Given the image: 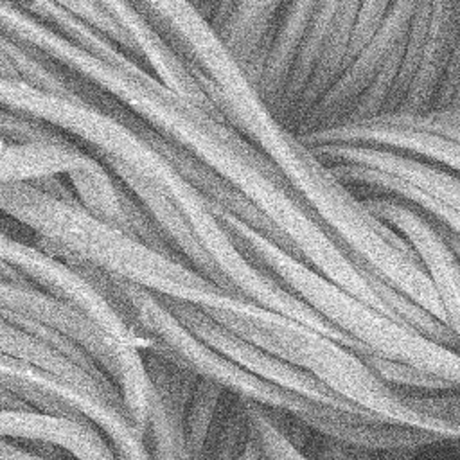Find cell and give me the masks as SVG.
<instances>
[{
	"instance_id": "obj_20",
	"label": "cell",
	"mask_w": 460,
	"mask_h": 460,
	"mask_svg": "<svg viewBox=\"0 0 460 460\" xmlns=\"http://www.w3.org/2000/svg\"><path fill=\"white\" fill-rule=\"evenodd\" d=\"M250 440L243 399L223 392L199 460H241Z\"/></svg>"
},
{
	"instance_id": "obj_26",
	"label": "cell",
	"mask_w": 460,
	"mask_h": 460,
	"mask_svg": "<svg viewBox=\"0 0 460 460\" xmlns=\"http://www.w3.org/2000/svg\"><path fill=\"white\" fill-rule=\"evenodd\" d=\"M390 2H359L350 29L345 66L377 36ZM345 70V68H343Z\"/></svg>"
},
{
	"instance_id": "obj_34",
	"label": "cell",
	"mask_w": 460,
	"mask_h": 460,
	"mask_svg": "<svg viewBox=\"0 0 460 460\" xmlns=\"http://www.w3.org/2000/svg\"><path fill=\"white\" fill-rule=\"evenodd\" d=\"M447 111H460V86L456 90V93L453 95L451 99V104H449V110ZM442 113V111H440Z\"/></svg>"
},
{
	"instance_id": "obj_31",
	"label": "cell",
	"mask_w": 460,
	"mask_h": 460,
	"mask_svg": "<svg viewBox=\"0 0 460 460\" xmlns=\"http://www.w3.org/2000/svg\"><path fill=\"white\" fill-rule=\"evenodd\" d=\"M417 458V451L415 449H386V451H379L374 453L372 460H415Z\"/></svg>"
},
{
	"instance_id": "obj_1",
	"label": "cell",
	"mask_w": 460,
	"mask_h": 460,
	"mask_svg": "<svg viewBox=\"0 0 460 460\" xmlns=\"http://www.w3.org/2000/svg\"><path fill=\"white\" fill-rule=\"evenodd\" d=\"M131 4L180 54L223 120L271 162L332 239L392 289L444 323L435 289L410 244L374 217L361 199L273 117L192 4Z\"/></svg>"
},
{
	"instance_id": "obj_12",
	"label": "cell",
	"mask_w": 460,
	"mask_h": 460,
	"mask_svg": "<svg viewBox=\"0 0 460 460\" xmlns=\"http://www.w3.org/2000/svg\"><path fill=\"white\" fill-rule=\"evenodd\" d=\"M0 438L61 447L75 460H117L108 440L93 424L34 410H0Z\"/></svg>"
},
{
	"instance_id": "obj_35",
	"label": "cell",
	"mask_w": 460,
	"mask_h": 460,
	"mask_svg": "<svg viewBox=\"0 0 460 460\" xmlns=\"http://www.w3.org/2000/svg\"><path fill=\"white\" fill-rule=\"evenodd\" d=\"M442 115L453 122L460 124V111H442Z\"/></svg>"
},
{
	"instance_id": "obj_24",
	"label": "cell",
	"mask_w": 460,
	"mask_h": 460,
	"mask_svg": "<svg viewBox=\"0 0 460 460\" xmlns=\"http://www.w3.org/2000/svg\"><path fill=\"white\" fill-rule=\"evenodd\" d=\"M250 438L255 444L262 460H309L305 453L296 447L277 428L268 408L243 399Z\"/></svg>"
},
{
	"instance_id": "obj_27",
	"label": "cell",
	"mask_w": 460,
	"mask_h": 460,
	"mask_svg": "<svg viewBox=\"0 0 460 460\" xmlns=\"http://www.w3.org/2000/svg\"><path fill=\"white\" fill-rule=\"evenodd\" d=\"M0 140L9 142V144H36V142L65 144V142H68L58 131H54L40 122L23 119L11 111H5L2 108H0Z\"/></svg>"
},
{
	"instance_id": "obj_25",
	"label": "cell",
	"mask_w": 460,
	"mask_h": 460,
	"mask_svg": "<svg viewBox=\"0 0 460 460\" xmlns=\"http://www.w3.org/2000/svg\"><path fill=\"white\" fill-rule=\"evenodd\" d=\"M68 13H72L75 18H79L88 27L101 32L104 38H108L111 43H117V47L128 54L129 58L137 59L135 45L126 32V29L106 11L102 2H59Z\"/></svg>"
},
{
	"instance_id": "obj_5",
	"label": "cell",
	"mask_w": 460,
	"mask_h": 460,
	"mask_svg": "<svg viewBox=\"0 0 460 460\" xmlns=\"http://www.w3.org/2000/svg\"><path fill=\"white\" fill-rule=\"evenodd\" d=\"M0 108L88 144L95 156L115 162L160 189L174 207L196 189L133 129L79 97H65L0 75Z\"/></svg>"
},
{
	"instance_id": "obj_15",
	"label": "cell",
	"mask_w": 460,
	"mask_h": 460,
	"mask_svg": "<svg viewBox=\"0 0 460 460\" xmlns=\"http://www.w3.org/2000/svg\"><path fill=\"white\" fill-rule=\"evenodd\" d=\"M0 352L11 358L22 359L29 365H34L84 394H90L122 406L117 388L108 381L106 376L93 374L81 368L79 365L72 363L70 359L52 350L45 343L38 341L36 338L11 325L4 318H0Z\"/></svg>"
},
{
	"instance_id": "obj_21",
	"label": "cell",
	"mask_w": 460,
	"mask_h": 460,
	"mask_svg": "<svg viewBox=\"0 0 460 460\" xmlns=\"http://www.w3.org/2000/svg\"><path fill=\"white\" fill-rule=\"evenodd\" d=\"M429 16H431V4L417 2L415 11H413L411 20H410V27H408L404 43H402L397 79H395L394 90L390 93V99L386 102V108H385L383 115L395 113L401 108L404 97L408 95L411 81H413V77L417 74V68L420 65L424 41H426V34H428V27H429Z\"/></svg>"
},
{
	"instance_id": "obj_6",
	"label": "cell",
	"mask_w": 460,
	"mask_h": 460,
	"mask_svg": "<svg viewBox=\"0 0 460 460\" xmlns=\"http://www.w3.org/2000/svg\"><path fill=\"white\" fill-rule=\"evenodd\" d=\"M156 296L172 313V316L178 322H181L196 338H199L203 343H207L210 349H214L221 356L234 361L237 367L257 376L259 379L268 381L284 390H289L318 404H325V406L350 411V413H365L359 408L334 395L331 390H327L309 374L291 367L289 363L275 358L264 349L253 345L252 341L234 334L232 331L223 327L219 322H216L201 307L176 300V298H169V296H160V295Z\"/></svg>"
},
{
	"instance_id": "obj_18",
	"label": "cell",
	"mask_w": 460,
	"mask_h": 460,
	"mask_svg": "<svg viewBox=\"0 0 460 460\" xmlns=\"http://www.w3.org/2000/svg\"><path fill=\"white\" fill-rule=\"evenodd\" d=\"M340 2H316L314 13L311 16V22L307 25V31L302 38V43L298 47L293 68H291V75L288 81V86L284 90L282 101L275 111V119L288 129V122L291 119V113L296 106V102L300 101L313 72L314 66L320 59V54L323 50V45L327 41L331 25L336 18V11H338Z\"/></svg>"
},
{
	"instance_id": "obj_2",
	"label": "cell",
	"mask_w": 460,
	"mask_h": 460,
	"mask_svg": "<svg viewBox=\"0 0 460 460\" xmlns=\"http://www.w3.org/2000/svg\"><path fill=\"white\" fill-rule=\"evenodd\" d=\"M0 212L32 228L50 255L79 259L155 295L205 311L241 316L253 314L261 307L221 289L187 264L149 248L90 212L83 203L59 201L27 181L0 183Z\"/></svg>"
},
{
	"instance_id": "obj_16",
	"label": "cell",
	"mask_w": 460,
	"mask_h": 460,
	"mask_svg": "<svg viewBox=\"0 0 460 460\" xmlns=\"http://www.w3.org/2000/svg\"><path fill=\"white\" fill-rule=\"evenodd\" d=\"M95 160L74 144H2L0 183L32 181L45 176L68 174L70 178L88 171Z\"/></svg>"
},
{
	"instance_id": "obj_23",
	"label": "cell",
	"mask_w": 460,
	"mask_h": 460,
	"mask_svg": "<svg viewBox=\"0 0 460 460\" xmlns=\"http://www.w3.org/2000/svg\"><path fill=\"white\" fill-rule=\"evenodd\" d=\"M359 359L372 370V374L388 385L394 390L408 392V394H438V392H453L460 390L455 383L429 374L426 370L415 368L411 365L392 361L376 354H361Z\"/></svg>"
},
{
	"instance_id": "obj_10",
	"label": "cell",
	"mask_w": 460,
	"mask_h": 460,
	"mask_svg": "<svg viewBox=\"0 0 460 460\" xmlns=\"http://www.w3.org/2000/svg\"><path fill=\"white\" fill-rule=\"evenodd\" d=\"M282 2H216L208 27L257 86L266 65Z\"/></svg>"
},
{
	"instance_id": "obj_32",
	"label": "cell",
	"mask_w": 460,
	"mask_h": 460,
	"mask_svg": "<svg viewBox=\"0 0 460 460\" xmlns=\"http://www.w3.org/2000/svg\"><path fill=\"white\" fill-rule=\"evenodd\" d=\"M241 460H262L259 451H257V447H255V444L252 442V438L248 440V444H246V447H244V451L241 455Z\"/></svg>"
},
{
	"instance_id": "obj_3",
	"label": "cell",
	"mask_w": 460,
	"mask_h": 460,
	"mask_svg": "<svg viewBox=\"0 0 460 460\" xmlns=\"http://www.w3.org/2000/svg\"><path fill=\"white\" fill-rule=\"evenodd\" d=\"M214 214L234 246L252 264L271 275L291 296L359 343L368 354L411 365L440 376L460 388V354L456 350L435 343L354 298L237 217L223 212Z\"/></svg>"
},
{
	"instance_id": "obj_29",
	"label": "cell",
	"mask_w": 460,
	"mask_h": 460,
	"mask_svg": "<svg viewBox=\"0 0 460 460\" xmlns=\"http://www.w3.org/2000/svg\"><path fill=\"white\" fill-rule=\"evenodd\" d=\"M302 451L309 460H349L352 447L332 437L311 431Z\"/></svg>"
},
{
	"instance_id": "obj_7",
	"label": "cell",
	"mask_w": 460,
	"mask_h": 460,
	"mask_svg": "<svg viewBox=\"0 0 460 460\" xmlns=\"http://www.w3.org/2000/svg\"><path fill=\"white\" fill-rule=\"evenodd\" d=\"M0 262L11 268L25 284L74 307L108 336L126 347H140L108 300L79 273L49 252L14 241L0 232Z\"/></svg>"
},
{
	"instance_id": "obj_33",
	"label": "cell",
	"mask_w": 460,
	"mask_h": 460,
	"mask_svg": "<svg viewBox=\"0 0 460 460\" xmlns=\"http://www.w3.org/2000/svg\"><path fill=\"white\" fill-rule=\"evenodd\" d=\"M372 456H374V453H370V451H365V449H358V447H352L349 460H372Z\"/></svg>"
},
{
	"instance_id": "obj_36",
	"label": "cell",
	"mask_w": 460,
	"mask_h": 460,
	"mask_svg": "<svg viewBox=\"0 0 460 460\" xmlns=\"http://www.w3.org/2000/svg\"><path fill=\"white\" fill-rule=\"evenodd\" d=\"M38 395H43V394H38ZM34 397H36V395H34ZM34 397H32V399H34ZM32 399H31V401H32ZM29 404H31V402H29Z\"/></svg>"
},
{
	"instance_id": "obj_11",
	"label": "cell",
	"mask_w": 460,
	"mask_h": 460,
	"mask_svg": "<svg viewBox=\"0 0 460 460\" xmlns=\"http://www.w3.org/2000/svg\"><path fill=\"white\" fill-rule=\"evenodd\" d=\"M106 11L126 29L129 34L138 63H146L153 70V77L160 81L172 93L205 108L219 120L223 117L216 111L201 86L190 74L180 54L169 45V41L133 7L131 2L110 0L102 2ZM225 122V120H223Z\"/></svg>"
},
{
	"instance_id": "obj_28",
	"label": "cell",
	"mask_w": 460,
	"mask_h": 460,
	"mask_svg": "<svg viewBox=\"0 0 460 460\" xmlns=\"http://www.w3.org/2000/svg\"><path fill=\"white\" fill-rule=\"evenodd\" d=\"M458 86H460V25H458L456 38H455V43H453L449 65H447L446 75L442 79V84H440V90H438V95L435 99L431 113L447 111L449 104H451V99L456 93Z\"/></svg>"
},
{
	"instance_id": "obj_30",
	"label": "cell",
	"mask_w": 460,
	"mask_h": 460,
	"mask_svg": "<svg viewBox=\"0 0 460 460\" xmlns=\"http://www.w3.org/2000/svg\"><path fill=\"white\" fill-rule=\"evenodd\" d=\"M413 205L419 210H422L428 217H431L435 223H438L447 232H451L455 237L460 239V214H456L455 210L447 208L446 205L438 203L437 199H433L422 192L413 194Z\"/></svg>"
},
{
	"instance_id": "obj_17",
	"label": "cell",
	"mask_w": 460,
	"mask_h": 460,
	"mask_svg": "<svg viewBox=\"0 0 460 460\" xmlns=\"http://www.w3.org/2000/svg\"><path fill=\"white\" fill-rule=\"evenodd\" d=\"M358 5H359V2H340L336 18L331 25L327 41H325L320 59L314 66V72H313L300 101L296 102V106L291 113V119L288 122L289 131L296 129V126L329 93V90L334 86V83L341 75V72L345 68V61H347L349 38H350V29L354 23Z\"/></svg>"
},
{
	"instance_id": "obj_13",
	"label": "cell",
	"mask_w": 460,
	"mask_h": 460,
	"mask_svg": "<svg viewBox=\"0 0 460 460\" xmlns=\"http://www.w3.org/2000/svg\"><path fill=\"white\" fill-rule=\"evenodd\" d=\"M460 25V2H433L429 27L420 65L408 95L395 113L426 115L433 111L442 79L446 75L456 31Z\"/></svg>"
},
{
	"instance_id": "obj_4",
	"label": "cell",
	"mask_w": 460,
	"mask_h": 460,
	"mask_svg": "<svg viewBox=\"0 0 460 460\" xmlns=\"http://www.w3.org/2000/svg\"><path fill=\"white\" fill-rule=\"evenodd\" d=\"M207 313L234 334L309 374L361 411L386 422L435 433L444 440H460V431L422 415L415 406L413 394L385 385L358 354L338 341L266 307L248 316L223 311Z\"/></svg>"
},
{
	"instance_id": "obj_9",
	"label": "cell",
	"mask_w": 460,
	"mask_h": 460,
	"mask_svg": "<svg viewBox=\"0 0 460 460\" xmlns=\"http://www.w3.org/2000/svg\"><path fill=\"white\" fill-rule=\"evenodd\" d=\"M417 2H390L377 36L345 66L329 93L307 113L293 131L304 137L340 126L365 90L372 84L388 54L399 45L410 27Z\"/></svg>"
},
{
	"instance_id": "obj_8",
	"label": "cell",
	"mask_w": 460,
	"mask_h": 460,
	"mask_svg": "<svg viewBox=\"0 0 460 460\" xmlns=\"http://www.w3.org/2000/svg\"><path fill=\"white\" fill-rule=\"evenodd\" d=\"M365 208L399 234L415 252L440 302L444 325L456 340L460 354V261L435 223L411 203L390 196L359 198Z\"/></svg>"
},
{
	"instance_id": "obj_22",
	"label": "cell",
	"mask_w": 460,
	"mask_h": 460,
	"mask_svg": "<svg viewBox=\"0 0 460 460\" xmlns=\"http://www.w3.org/2000/svg\"><path fill=\"white\" fill-rule=\"evenodd\" d=\"M223 388L210 379L198 377L183 415V440L194 460H199L208 431L212 428Z\"/></svg>"
},
{
	"instance_id": "obj_14",
	"label": "cell",
	"mask_w": 460,
	"mask_h": 460,
	"mask_svg": "<svg viewBox=\"0 0 460 460\" xmlns=\"http://www.w3.org/2000/svg\"><path fill=\"white\" fill-rule=\"evenodd\" d=\"M314 7L316 2H282L280 5L266 65L261 81L255 86L259 97L273 115L282 101L298 47L307 31Z\"/></svg>"
},
{
	"instance_id": "obj_19",
	"label": "cell",
	"mask_w": 460,
	"mask_h": 460,
	"mask_svg": "<svg viewBox=\"0 0 460 460\" xmlns=\"http://www.w3.org/2000/svg\"><path fill=\"white\" fill-rule=\"evenodd\" d=\"M185 406L151 388L147 422L142 433L149 460H178L183 440Z\"/></svg>"
}]
</instances>
